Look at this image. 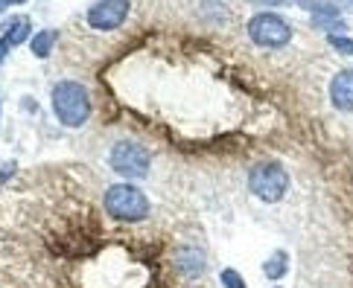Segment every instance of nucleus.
I'll list each match as a JSON object with an SVG mask.
<instances>
[{
	"mask_svg": "<svg viewBox=\"0 0 353 288\" xmlns=\"http://www.w3.org/2000/svg\"><path fill=\"white\" fill-rule=\"evenodd\" d=\"M158 236L111 233L91 198L0 204V288H175Z\"/></svg>",
	"mask_w": 353,
	"mask_h": 288,
	"instance_id": "1",
	"label": "nucleus"
},
{
	"mask_svg": "<svg viewBox=\"0 0 353 288\" xmlns=\"http://www.w3.org/2000/svg\"><path fill=\"white\" fill-rule=\"evenodd\" d=\"M50 102H53V114L65 129H82L91 117V93L82 82L61 79L50 91Z\"/></svg>",
	"mask_w": 353,
	"mask_h": 288,
	"instance_id": "2",
	"label": "nucleus"
},
{
	"mask_svg": "<svg viewBox=\"0 0 353 288\" xmlns=\"http://www.w3.org/2000/svg\"><path fill=\"white\" fill-rule=\"evenodd\" d=\"M103 204L108 216L120 224H141L152 212L146 192L137 190L134 184H111L103 192Z\"/></svg>",
	"mask_w": 353,
	"mask_h": 288,
	"instance_id": "3",
	"label": "nucleus"
},
{
	"mask_svg": "<svg viewBox=\"0 0 353 288\" xmlns=\"http://www.w3.org/2000/svg\"><path fill=\"white\" fill-rule=\"evenodd\" d=\"M108 166L114 169L120 178H129V181H141L152 169V155L149 148L134 143V140H120L111 146L108 152Z\"/></svg>",
	"mask_w": 353,
	"mask_h": 288,
	"instance_id": "4",
	"label": "nucleus"
},
{
	"mask_svg": "<svg viewBox=\"0 0 353 288\" xmlns=\"http://www.w3.org/2000/svg\"><path fill=\"white\" fill-rule=\"evenodd\" d=\"M248 190H251V195H257L260 201L274 204V201H281L289 190V172L281 164H274V160H263V164H257L248 172Z\"/></svg>",
	"mask_w": 353,
	"mask_h": 288,
	"instance_id": "5",
	"label": "nucleus"
},
{
	"mask_svg": "<svg viewBox=\"0 0 353 288\" xmlns=\"http://www.w3.org/2000/svg\"><path fill=\"white\" fill-rule=\"evenodd\" d=\"M248 35L260 47H283L292 41V27L274 12H260L248 21Z\"/></svg>",
	"mask_w": 353,
	"mask_h": 288,
	"instance_id": "6",
	"label": "nucleus"
},
{
	"mask_svg": "<svg viewBox=\"0 0 353 288\" xmlns=\"http://www.w3.org/2000/svg\"><path fill=\"white\" fill-rule=\"evenodd\" d=\"M132 15V0H97L85 12V23L99 32L120 30Z\"/></svg>",
	"mask_w": 353,
	"mask_h": 288,
	"instance_id": "7",
	"label": "nucleus"
},
{
	"mask_svg": "<svg viewBox=\"0 0 353 288\" xmlns=\"http://www.w3.org/2000/svg\"><path fill=\"white\" fill-rule=\"evenodd\" d=\"M172 268H175V274H179L181 280L196 283L199 277H205L208 256H205V250H201L199 245H181V247L172 250Z\"/></svg>",
	"mask_w": 353,
	"mask_h": 288,
	"instance_id": "8",
	"label": "nucleus"
},
{
	"mask_svg": "<svg viewBox=\"0 0 353 288\" xmlns=\"http://www.w3.org/2000/svg\"><path fill=\"white\" fill-rule=\"evenodd\" d=\"M330 102L339 111H353V70L336 73V79L330 82Z\"/></svg>",
	"mask_w": 353,
	"mask_h": 288,
	"instance_id": "9",
	"label": "nucleus"
},
{
	"mask_svg": "<svg viewBox=\"0 0 353 288\" xmlns=\"http://www.w3.org/2000/svg\"><path fill=\"white\" fill-rule=\"evenodd\" d=\"M3 35L0 38H6L9 41V47H21V44H30V38H32V21H30V15H15V18H9L6 23H3V30H0Z\"/></svg>",
	"mask_w": 353,
	"mask_h": 288,
	"instance_id": "10",
	"label": "nucleus"
},
{
	"mask_svg": "<svg viewBox=\"0 0 353 288\" xmlns=\"http://www.w3.org/2000/svg\"><path fill=\"white\" fill-rule=\"evenodd\" d=\"M56 41H59V32H56V30H41V32H35L32 38H30L32 56H35V58H47L50 53H53Z\"/></svg>",
	"mask_w": 353,
	"mask_h": 288,
	"instance_id": "11",
	"label": "nucleus"
},
{
	"mask_svg": "<svg viewBox=\"0 0 353 288\" xmlns=\"http://www.w3.org/2000/svg\"><path fill=\"white\" fill-rule=\"evenodd\" d=\"M286 271H289V254L286 250H274V254L266 259V265H263V274H266L269 280H283L286 277Z\"/></svg>",
	"mask_w": 353,
	"mask_h": 288,
	"instance_id": "12",
	"label": "nucleus"
},
{
	"mask_svg": "<svg viewBox=\"0 0 353 288\" xmlns=\"http://www.w3.org/2000/svg\"><path fill=\"white\" fill-rule=\"evenodd\" d=\"M327 41H330V47L339 49L342 56H353V38H347V35H336V32H330V35H327Z\"/></svg>",
	"mask_w": 353,
	"mask_h": 288,
	"instance_id": "13",
	"label": "nucleus"
},
{
	"mask_svg": "<svg viewBox=\"0 0 353 288\" xmlns=\"http://www.w3.org/2000/svg\"><path fill=\"white\" fill-rule=\"evenodd\" d=\"M219 280H222V285H225V288H245L243 274L234 271V268H225V271L219 274Z\"/></svg>",
	"mask_w": 353,
	"mask_h": 288,
	"instance_id": "14",
	"label": "nucleus"
},
{
	"mask_svg": "<svg viewBox=\"0 0 353 288\" xmlns=\"http://www.w3.org/2000/svg\"><path fill=\"white\" fill-rule=\"evenodd\" d=\"M15 169H18V164H12V160H9V164L0 166V186H3V184L12 178V175H15Z\"/></svg>",
	"mask_w": 353,
	"mask_h": 288,
	"instance_id": "15",
	"label": "nucleus"
},
{
	"mask_svg": "<svg viewBox=\"0 0 353 288\" xmlns=\"http://www.w3.org/2000/svg\"><path fill=\"white\" fill-rule=\"evenodd\" d=\"M251 3H260V6H286V3H301V0H251Z\"/></svg>",
	"mask_w": 353,
	"mask_h": 288,
	"instance_id": "16",
	"label": "nucleus"
},
{
	"mask_svg": "<svg viewBox=\"0 0 353 288\" xmlns=\"http://www.w3.org/2000/svg\"><path fill=\"white\" fill-rule=\"evenodd\" d=\"M9 49H12V47H9V41H6V38H0V65H3V61H6Z\"/></svg>",
	"mask_w": 353,
	"mask_h": 288,
	"instance_id": "17",
	"label": "nucleus"
},
{
	"mask_svg": "<svg viewBox=\"0 0 353 288\" xmlns=\"http://www.w3.org/2000/svg\"><path fill=\"white\" fill-rule=\"evenodd\" d=\"M12 6V0H0V15H3V12Z\"/></svg>",
	"mask_w": 353,
	"mask_h": 288,
	"instance_id": "18",
	"label": "nucleus"
},
{
	"mask_svg": "<svg viewBox=\"0 0 353 288\" xmlns=\"http://www.w3.org/2000/svg\"><path fill=\"white\" fill-rule=\"evenodd\" d=\"M12 3H15V6H21V3H27V0H12Z\"/></svg>",
	"mask_w": 353,
	"mask_h": 288,
	"instance_id": "19",
	"label": "nucleus"
}]
</instances>
